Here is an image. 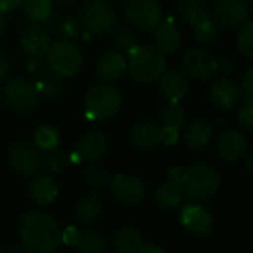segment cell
I'll use <instances>...</instances> for the list:
<instances>
[{"label": "cell", "instance_id": "obj_1", "mask_svg": "<svg viewBox=\"0 0 253 253\" xmlns=\"http://www.w3.org/2000/svg\"><path fill=\"white\" fill-rule=\"evenodd\" d=\"M19 239L25 252L52 253L62 243V231L52 216L30 212L21 218Z\"/></svg>", "mask_w": 253, "mask_h": 253}, {"label": "cell", "instance_id": "obj_2", "mask_svg": "<svg viewBox=\"0 0 253 253\" xmlns=\"http://www.w3.org/2000/svg\"><path fill=\"white\" fill-rule=\"evenodd\" d=\"M179 185L182 193L191 200L205 202L218 191L219 175L208 165H193L184 168Z\"/></svg>", "mask_w": 253, "mask_h": 253}, {"label": "cell", "instance_id": "obj_3", "mask_svg": "<svg viewBox=\"0 0 253 253\" xmlns=\"http://www.w3.org/2000/svg\"><path fill=\"white\" fill-rule=\"evenodd\" d=\"M166 70L163 52L154 46H135L129 50V73L139 83H153Z\"/></svg>", "mask_w": 253, "mask_h": 253}, {"label": "cell", "instance_id": "obj_4", "mask_svg": "<svg viewBox=\"0 0 253 253\" xmlns=\"http://www.w3.org/2000/svg\"><path fill=\"white\" fill-rule=\"evenodd\" d=\"M123 105L120 90L111 84H95L84 96L86 116L93 120H107L116 116Z\"/></svg>", "mask_w": 253, "mask_h": 253}, {"label": "cell", "instance_id": "obj_5", "mask_svg": "<svg viewBox=\"0 0 253 253\" xmlns=\"http://www.w3.org/2000/svg\"><path fill=\"white\" fill-rule=\"evenodd\" d=\"M46 53H47L46 62L61 77H73L82 68L83 64L82 52L71 42L67 40L58 42L52 44Z\"/></svg>", "mask_w": 253, "mask_h": 253}, {"label": "cell", "instance_id": "obj_6", "mask_svg": "<svg viewBox=\"0 0 253 253\" xmlns=\"http://www.w3.org/2000/svg\"><path fill=\"white\" fill-rule=\"evenodd\" d=\"M123 12L130 24L147 31L154 30L163 19L162 9L154 0H127Z\"/></svg>", "mask_w": 253, "mask_h": 253}, {"label": "cell", "instance_id": "obj_7", "mask_svg": "<svg viewBox=\"0 0 253 253\" xmlns=\"http://www.w3.org/2000/svg\"><path fill=\"white\" fill-rule=\"evenodd\" d=\"M4 101L6 104L19 113L31 111L39 102V90L37 87L24 79L9 80L4 86Z\"/></svg>", "mask_w": 253, "mask_h": 253}, {"label": "cell", "instance_id": "obj_8", "mask_svg": "<svg viewBox=\"0 0 253 253\" xmlns=\"http://www.w3.org/2000/svg\"><path fill=\"white\" fill-rule=\"evenodd\" d=\"M83 22L87 31L95 36L108 34L116 24V12L111 4L102 0L90 1L83 10Z\"/></svg>", "mask_w": 253, "mask_h": 253}, {"label": "cell", "instance_id": "obj_9", "mask_svg": "<svg viewBox=\"0 0 253 253\" xmlns=\"http://www.w3.org/2000/svg\"><path fill=\"white\" fill-rule=\"evenodd\" d=\"M9 165L16 173L33 176L39 172L42 160L36 147L27 142H16L9 151Z\"/></svg>", "mask_w": 253, "mask_h": 253}, {"label": "cell", "instance_id": "obj_10", "mask_svg": "<svg viewBox=\"0 0 253 253\" xmlns=\"http://www.w3.org/2000/svg\"><path fill=\"white\" fill-rule=\"evenodd\" d=\"M181 224L184 230L194 237H208L213 233V218L208 209L197 205H188L182 209Z\"/></svg>", "mask_w": 253, "mask_h": 253}, {"label": "cell", "instance_id": "obj_11", "mask_svg": "<svg viewBox=\"0 0 253 253\" xmlns=\"http://www.w3.org/2000/svg\"><path fill=\"white\" fill-rule=\"evenodd\" d=\"M184 68L193 79L208 80L218 71V61L209 50L203 47H194L185 53Z\"/></svg>", "mask_w": 253, "mask_h": 253}, {"label": "cell", "instance_id": "obj_12", "mask_svg": "<svg viewBox=\"0 0 253 253\" xmlns=\"http://www.w3.org/2000/svg\"><path fill=\"white\" fill-rule=\"evenodd\" d=\"M113 194L117 202L126 206H136L145 199L147 190L141 179L135 176L119 175L113 181Z\"/></svg>", "mask_w": 253, "mask_h": 253}, {"label": "cell", "instance_id": "obj_13", "mask_svg": "<svg viewBox=\"0 0 253 253\" xmlns=\"http://www.w3.org/2000/svg\"><path fill=\"white\" fill-rule=\"evenodd\" d=\"M249 15L248 1L242 0H218L213 6V18L218 24L234 27L242 24Z\"/></svg>", "mask_w": 253, "mask_h": 253}, {"label": "cell", "instance_id": "obj_14", "mask_svg": "<svg viewBox=\"0 0 253 253\" xmlns=\"http://www.w3.org/2000/svg\"><path fill=\"white\" fill-rule=\"evenodd\" d=\"M216 148H218V154L221 156V159H224L225 162L234 163V162H239L246 154L248 139L239 130L231 129V130L224 132L219 136Z\"/></svg>", "mask_w": 253, "mask_h": 253}, {"label": "cell", "instance_id": "obj_15", "mask_svg": "<svg viewBox=\"0 0 253 253\" xmlns=\"http://www.w3.org/2000/svg\"><path fill=\"white\" fill-rule=\"evenodd\" d=\"M181 40H182V36H181L179 27L172 18H168L165 21L162 19L159 25L154 28L156 47L163 53L176 52L181 46Z\"/></svg>", "mask_w": 253, "mask_h": 253}, {"label": "cell", "instance_id": "obj_16", "mask_svg": "<svg viewBox=\"0 0 253 253\" xmlns=\"http://www.w3.org/2000/svg\"><path fill=\"white\" fill-rule=\"evenodd\" d=\"M159 87L162 95L169 101H179L188 93L190 83L182 71L170 70V71H165L159 77Z\"/></svg>", "mask_w": 253, "mask_h": 253}, {"label": "cell", "instance_id": "obj_17", "mask_svg": "<svg viewBox=\"0 0 253 253\" xmlns=\"http://www.w3.org/2000/svg\"><path fill=\"white\" fill-rule=\"evenodd\" d=\"M107 147H108V142L102 132L89 130L80 138L79 145H77V153L80 159H83L84 162L93 163L102 159V156L107 151Z\"/></svg>", "mask_w": 253, "mask_h": 253}, {"label": "cell", "instance_id": "obj_18", "mask_svg": "<svg viewBox=\"0 0 253 253\" xmlns=\"http://www.w3.org/2000/svg\"><path fill=\"white\" fill-rule=\"evenodd\" d=\"M209 96L218 108L222 110H230L236 105L240 96V89L228 79H219L216 80L211 89H209Z\"/></svg>", "mask_w": 253, "mask_h": 253}, {"label": "cell", "instance_id": "obj_19", "mask_svg": "<svg viewBox=\"0 0 253 253\" xmlns=\"http://www.w3.org/2000/svg\"><path fill=\"white\" fill-rule=\"evenodd\" d=\"M125 68H126V62L123 55L116 50H108L98 59L95 70L99 79L105 82H113L122 77Z\"/></svg>", "mask_w": 253, "mask_h": 253}, {"label": "cell", "instance_id": "obj_20", "mask_svg": "<svg viewBox=\"0 0 253 253\" xmlns=\"http://www.w3.org/2000/svg\"><path fill=\"white\" fill-rule=\"evenodd\" d=\"M21 44L30 56H43L50 47V37L40 27H30L22 33Z\"/></svg>", "mask_w": 253, "mask_h": 253}, {"label": "cell", "instance_id": "obj_21", "mask_svg": "<svg viewBox=\"0 0 253 253\" xmlns=\"http://www.w3.org/2000/svg\"><path fill=\"white\" fill-rule=\"evenodd\" d=\"M159 132H160V129L153 122L142 120L132 126L130 139L136 147L144 148V150H151L160 144Z\"/></svg>", "mask_w": 253, "mask_h": 253}, {"label": "cell", "instance_id": "obj_22", "mask_svg": "<svg viewBox=\"0 0 253 253\" xmlns=\"http://www.w3.org/2000/svg\"><path fill=\"white\" fill-rule=\"evenodd\" d=\"M30 193H31L33 200L39 206H46V205H50L52 202H55V199L58 196V185L47 175L39 176L31 182Z\"/></svg>", "mask_w": 253, "mask_h": 253}, {"label": "cell", "instance_id": "obj_23", "mask_svg": "<svg viewBox=\"0 0 253 253\" xmlns=\"http://www.w3.org/2000/svg\"><path fill=\"white\" fill-rule=\"evenodd\" d=\"M212 135H213L212 126L206 120L200 119L188 126L185 132V141L193 150H205L209 145Z\"/></svg>", "mask_w": 253, "mask_h": 253}, {"label": "cell", "instance_id": "obj_24", "mask_svg": "<svg viewBox=\"0 0 253 253\" xmlns=\"http://www.w3.org/2000/svg\"><path fill=\"white\" fill-rule=\"evenodd\" d=\"M144 242L139 231L133 227L120 228L113 240V246L120 253H139Z\"/></svg>", "mask_w": 253, "mask_h": 253}, {"label": "cell", "instance_id": "obj_25", "mask_svg": "<svg viewBox=\"0 0 253 253\" xmlns=\"http://www.w3.org/2000/svg\"><path fill=\"white\" fill-rule=\"evenodd\" d=\"M181 185L173 181L163 182L154 193V200L162 209H175L182 203Z\"/></svg>", "mask_w": 253, "mask_h": 253}, {"label": "cell", "instance_id": "obj_26", "mask_svg": "<svg viewBox=\"0 0 253 253\" xmlns=\"http://www.w3.org/2000/svg\"><path fill=\"white\" fill-rule=\"evenodd\" d=\"M102 212L101 199L96 193L82 199L76 206V218L82 224H92L95 222Z\"/></svg>", "mask_w": 253, "mask_h": 253}, {"label": "cell", "instance_id": "obj_27", "mask_svg": "<svg viewBox=\"0 0 253 253\" xmlns=\"http://www.w3.org/2000/svg\"><path fill=\"white\" fill-rule=\"evenodd\" d=\"M24 12L33 24L46 22L53 13V0H22Z\"/></svg>", "mask_w": 253, "mask_h": 253}, {"label": "cell", "instance_id": "obj_28", "mask_svg": "<svg viewBox=\"0 0 253 253\" xmlns=\"http://www.w3.org/2000/svg\"><path fill=\"white\" fill-rule=\"evenodd\" d=\"M191 27H193V31H194L196 39L199 42H202V43H212V42H215V39L219 34L218 22L209 13L205 15L203 18H200Z\"/></svg>", "mask_w": 253, "mask_h": 253}, {"label": "cell", "instance_id": "obj_29", "mask_svg": "<svg viewBox=\"0 0 253 253\" xmlns=\"http://www.w3.org/2000/svg\"><path fill=\"white\" fill-rule=\"evenodd\" d=\"M160 117L165 125L173 126L178 130L184 129L187 125V114L184 107L179 104V101H169V104L163 107Z\"/></svg>", "mask_w": 253, "mask_h": 253}, {"label": "cell", "instance_id": "obj_30", "mask_svg": "<svg viewBox=\"0 0 253 253\" xmlns=\"http://www.w3.org/2000/svg\"><path fill=\"white\" fill-rule=\"evenodd\" d=\"M179 13L188 25H193L209 12L206 9V4L202 0H181Z\"/></svg>", "mask_w": 253, "mask_h": 253}, {"label": "cell", "instance_id": "obj_31", "mask_svg": "<svg viewBox=\"0 0 253 253\" xmlns=\"http://www.w3.org/2000/svg\"><path fill=\"white\" fill-rule=\"evenodd\" d=\"M105 248H107V242L104 236L93 231L82 234L77 243V249L83 253H101L105 251Z\"/></svg>", "mask_w": 253, "mask_h": 253}, {"label": "cell", "instance_id": "obj_32", "mask_svg": "<svg viewBox=\"0 0 253 253\" xmlns=\"http://www.w3.org/2000/svg\"><path fill=\"white\" fill-rule=\"evenodd\" d=\"M34 142L39 148L44 151H52L59 145V135L52 126H42L36 130Z\"/></svg>", "mask_w": 253, "mask_h": 253}, {"label": "cell", "instance_id": "obj_33", "mask_svg": "<svg viewBox=\"0 0 253 253\" xmlns=\"http://www.w3.org/2000/svg\"><path fill=\"white\" fill-rule=\"evenodd\" d=\"M237 44L239 49L243 52L245 56H248L249 59L253 58V22L252 19H248L242 28L239 30L237 34Z\"/></svg>", "mask_w": 253, "mask_h": 253}, {"label": "cell", "instance_id": "obj_34", "mask_svg": "<svg viewBox=\"0 0 253 253\" xmlns=\"http://www.w3.org/2000/svg\"><path fill=\"white\" fill-rule=\"evenodd\" d=\"M55 31L62 39L70 40V39L76 37L79 33V21L71 15H64L55 22Z\"/></svg>", "mask_w": 253, "mask_h": 253}, {"label": "cell", "instance_id": "obj_35", "mask_svg": "<svg viewBox=\"0 0 253 253\" xmlns=\"http://www.w3.org/2000/svg\"><path fill=\"white\" fill-rule=\"evenodd\" d=\"M116 44L122 49V50H130L132 47H135L138 44V36L136 33L129 28V27H122L117 33H116Z\"/></svg>", "mask_w": 253, "mask_h": 253}, {"label": "cell", "instance_id": "obj_36", "mask_svg": "<svg viewBox=\"0 0 253 253\" xmlns=\"http://www.w3.org/2000/svg\"><path fill=\"white\" fill-rule=\"evenodd\" d=\"M84 179H86L87 185L95 187V188H101V187H105L108 184L110 178H108V173L105 170L98 169V168H90L84 173Z\"/></svg>", "mask_w": 253, "mask_h": 253}, {"label": "cell", "instance_id": "obj_37", "mask_svg": "<svg viewBox=\"0 0 253 253\" xmlns=\"http://www.w3.org/2000/svg\"><path fill=\"white\" fill-rule=\"evenodd\" d=\"M40 87L44 93L47 95H58L62 89H64V83H62V79L59 74H52V76H47L42 80L40 83Z\"/></svg>", "mask_w": 253, "mask_h": 253}, {"label": "cell", "instance_id": "obj_38", "mask_svg": "<svg viewBox=\"0 0 253 253\" xmlns=\"http://www.w3.org/2000/svg\"><path fill=\"white\" fill-rule=\"evenodd\" d=\"M239 122L246 129H252L253 126V96L245 98V102L242 104V108L239 111Z\"/></svg>", "mask_w": 253, "mask_h": 253}, {"label": "cell", "instance_id": "obj_39", "mask_svg": "<svg viewBox=\"0 0 253 253\" xmlns=\"http://www.w3.org/2000/svg\"><path fill=\"white\" fill-rule=\"evenodd\" d=\"M47 170L52 173H59L67 166V157L62 153H52L46 160Z\"/></svg>", "mask_w": 253, "mask_h": 253}, {"label": "cell", "instance_id": "obj_40", "mask_svg": "<svg viewBox=\"0 0 253 253\" xmlns=\"http://www.w3.org/2000/svg\"><path fill=\"white\" fill-rule=\"evenodd\" d=\"M159 136H160V142H163L165 145H175L178 141H179V130L173 126H168L165 125L160 132H159Z\"/></svg>", "mask_w": 253, "mask_h": 253}, {"label": "cell", "instance_id": "obj_41", "mask_svg": "<svg viewBox=\"0 0 253 253\" xmlns=\"http://www.w3.org/2000/svg\"><path fill=\"white\" fill-rule=\"evenodd\" d=\"M46 64H47V62H46L42 56H31V58L27 61L25 68H27V71H28L30 74L36 76V74H39V73H42V71L44 70Z\"/></svg>", "mask_w": 253, "mask_h": 253}, {"label": "cell", "instance_id": "obj_42", "mask_svg": "<svg viewBox=\"0 0 253 253\" xmlns=\"http://www.w3.org/2000/svg\"><path fill=\"white\" fill-rule=\"evenodd\" d=\"M242 93L245 98L253 96V68L251 67L242 79Z\"/></svg>", "mask_w": 253, "mask_h": 253}, {"label": "cell", "instance_id": "obj_43", "mask_svg": "<svg viewBox=\"0 0 253 253\" xmlns=\"http://www.w3.org/2000/svg\"><path fill=\"white\" fill-rule=\"evenodd\" d=\"M80 233L76 230V228H73V227H68L65 231H64V234H62V242H65L67 245H70V246H77V243H79V240H80Z\"/></svg>", "mask_w": 253, "mask_h": 253}, {"label": "cell", "instance_id": "obj_44", "mask_svg": "<svg viewBox=\"0 0 253 253\" xmlns=\"http://www.w3.org/2000/svg\"><path fill=\"white\" fill-rule=\"evenodd\" d=\"M21 3L22 0H0V12H10Z\"/></svg>", "mask_w": 253, "mask_h": 253}, {"label": "cell", "instance_id": "obj_45", "mask_svg": "<svg viewBox=\"0 0 253 253\" xmlns=\"http://www.w3.org/2000/svg\"><path fill=\"white\" fill-rule=\"evenodd\" d=\"M7 74H9V61L3 53H0V80H3Z\"/></svg>", "mask_w": 253, "mask_h": 253}, {"label": "cell", "instance_id": "obj_46", "mask_svg": "<svg viewBox=\"0 0 253 253\" xmlns=\"http://www.w3.org/2000/svg\"><path fill=\"white\" fill-rule=\"evenodd\" d=\"M165 252L163 251V248H160V246H157V245H147V246H144L142 245V248H141V251L139 253H162Z\"/></svg>", "mask_w": 253, "mask_h": 253}, {"label": "cell", "instance_id": "obj_47", "mask_svg": "<svg viewBox=\"0 0 253 253\" xmlns=\"http://www.w3.org/2000/svg\"><path fill=\"white\" fill-rule=\"evenodd\" d=\"M252 159L253 154H249V157H248V168H249V170H252Z\"/></svg>", "mask_w": 253, "mask_h": 253}, {"label": "cell", "instance_id": "obj_48", "mask_svg": "<svg viewBox=\"0 0 253 253\" xmlns=\"http://www.w3.org/2000/svg\"><path fill=\"white\" fill-rule=\"evenodd\" d=\"M4 27V18H3V12H0V31L3 30Z\"/></svg>", "mask_w": 253, "mask_h": 253}, {"label": "cell", "instance_id": "obj_49", "mask_svg": "<svg viewBox=\"0 0 253 253\" xmlns=\"http://www.w3.org/2000/svg\"><path fill=\"white\" fill-rule=\"evenodd\" d=\"M59 1H73V0H59Z\"/></svg>", "mask_w": 253, "mask_h": 253}]
</instances>
